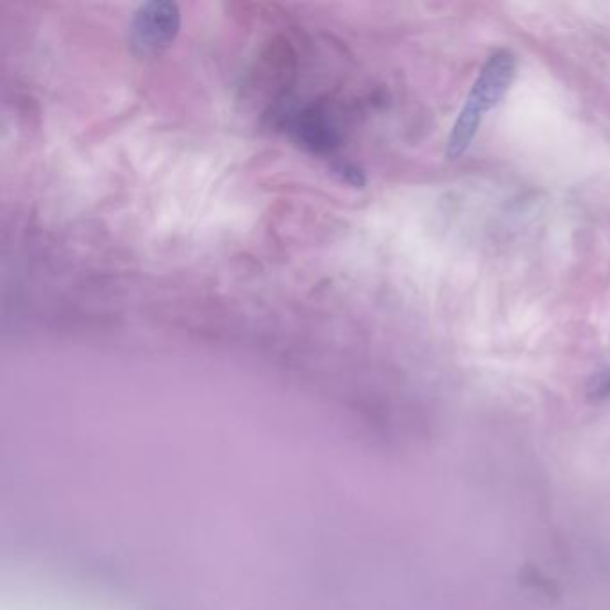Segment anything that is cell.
<instances>
[{
    "label": "cell",
    "mask_w": 610,
    "mask_h": 610,
    "mask_svg": "<svg viewBox=\"0 0 610 610\" xmlns=\"http://www.w3.org/2000/svg\"><path fill=\"white\" fill-rule=\"evenodd\" d=\"M179 31L176 4L153 2L138 9L133 20V45L142 54H156L169 47Z\"/></svg>",
    "instance_id": "cell-2"
},
{
    "label": "cell",
    "mask_w": 610,
    "mask_h": 610,
    "mask_svg": "<svg viewBox=\"0 0 610 610\" xmlns=\"http://www.w3.org/2000/svg\"><path fill=\"white\" fill-rule=\"evenodd\" d=\"M514 74L516 60L509 51L492 54L489 61L483 65L480 76L476 77L473 90L469 92L466 104L451 129L446 147L450 160L458 158L471 145L476 131L482 126L483 117L507 94Z\"/></svg>",
    "instance_id": "cell-1"
}]
</instances>
